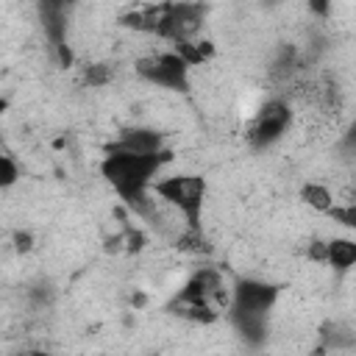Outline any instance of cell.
I'll list each match as a JSON object with an SVG mask.
<instances>
[{
	"label": "cell",
	"instance_id": "cell-9",
	"mask_svg": "<svg viewBox=\"0 0 356 356\" xmlns=\"http://www.w3.org/2000/svg\"><path fill=\"white\" fill-rule=\"evenodd\" d=\"M328 264L337 273L350 270L356 264V239H345V236L328 239Z\"/></svg>",
	"mask_w": 356,
	"mask_h": 356
},
{
	"label": "cell",
	"instance_id": "cell-21",
	"mask_svg": "<svg viewBox=\"0 0 356 356\" xmlns=\"http://www.w3.org/2000/svg\"><path fill=\"white\" fill-rule=\"evenodd\" d=\"M131 303H134V306H145V295H142V292H136V295L131 298Z\"/></svg>",
	"mask_w": 356,
	"mask_h": 356
},
{
	"label": "cell",
	"instance_id": "cell-10",
	"mask_svg": "<svg viewBox=\"0 0 356 356\" xmlns=\"http://www.w3.org/2000/svg\"><path fill=\"white\" fill-rule=\"evenodd\" d=\"M300 200H303L306 206H312L314 211H323V214H328V211L334 209V195H331V189L323 186V184H314V181H309V184L300 186Z\"/></svg>",
	"mask_w": 356,
	"mask_h": 356
},
{
	"label": "cell",
	"instance_id": "cell-22",
	"mask_svg": "<svg viewBox=\"0 0 356 356\" xmlns=\"http://www.w3.org/2000/svg\"><path fill=\"white\" fill-rule=\"evenodd\" d=\"M25 356H50V353H47V350H28Z\"/></svg>",
	"mask_w": 356,
	"mask_h": 356
},
{
	"label": "cell",
	"instance_id": "cell-6",
	"mask_svg": "<svg viewBox=\"0 0 356 356\" xmlns=\"http://www.w3.org/2000/svg\"><path fill=\"white\" fill-rule=\"evenodd\" d=\"M161 147V134L153 128H128L122 136L111 145H106V153H134V156H150L159 153Z\"/></svg>",
	"mask_w": 356,
	"mask_h": 356
},
{
	"label": "cell",
	"instance_id": "cell-7",
	"mask_svg": "<svg viewBox=\"0 0 356 356\" xmlns=\"http://www.w3.org/2000/svg\"><path fill=\"white\" fill-rule=\"evenodd\" d=\"M42 25H44V36L50 39L53 50H58L61 44H67V6L64 3H42Z\"/></svg>",
	"mask_w": 356,
	"mask_h": 356
},
{
	"label": "cell",
	"instance_id": "cell-14",
	"mask_svg": "<svg viewBox=\"0 0 356 356\" xmlns=\"http://www.w3.org/2000/svg\"><path fill=\"white\" fill-rule=\"evenodd\" d=\"M17 178H19V167L14 164V159L6 153V156H0V184L8 189L11 184H17Z\"/></svg>",
	"mask_w": 356,
	"mask_h": 356
},
{
	"label": "cell",
	"instance_id": "cell-2",
	"mask_svg": "<svg viewBox=\"0 0 356 356\" xmlns=\"http://www.w3.org/2000/svg\"><path fill=\"white\" fill-rule=\"evenodd\" d=\"M153 192L184 214L189 231H200V209H203V197H206L203 175H170V178L159 181L153 186Z\"/></svg>",
	"mask_w": 356,
	"mask_h": 356
},
{
	"label": "cell",
	"instance_id": "cell-19",
	"mask_svg": "<svg viewBox=\"0 0 356 356\" xmlns=\"http://www.w3.org/2000/svg\"><path fill=\"white\" fill-rule=\"evenodd\" d=\"M56 56H58L61 67H72V50H70V44H61V47L56 50Z\"/></svg>",
	"mask_w": 356,
	"mask_h": 356
},
{
	"label": "cell",
	"instance_id": "cell-20",
	"mask_svg": "<svg viewBox=\"0 0 356 356\" xmlns=\"http://www.w3.org/2000/svg\"><path fill=\"white\" fill-rule=\"evenodd\" d=\"M342 147H345V150H356V122H353L350 131L342 136Z\"/></svg>",
	"mask_w": 356,
	"mask_h": 356
},
{
	"label": "cell",
	"instance_id": "cell-11",
	"mask_svg": "<svg viewBox=\"0 0 356 356\" xmlns=\"http://www.w3.org/2000/svg\"><path fill=\"white\" fill-rule=\"evenodd\" d=\"M111 67L108 64H86L83 67V81L89 83V86H106L108 81H111Z\"/></svg>",
	"mask_w": 356,
	"mask_h": 356
},
{
	"label": "cell",
	"instance_id": "cell-8",
	"mask_svg": "<svg viewBox=\"0 0 356 356\" xmlns=\"http://www.w3.org/2000/svg\"><path fill=\"white\" fill-rule=\"evenodd\" d=\"M231 320L236 331L250 345H261L267 337V314H250V312H231Z\"/></svg>",
	"mask_w": 356,
	"mask_h": 356
},
{
	"label": "cell",
	"instance_id": "cell-17",
	"mask_svg": "<svg viewBox=\"0 0 356 356\" xmlns=\"http://www.w3.org/2000/svg\"><path fill=\"white\" fill-rule=\"evenodd\" d=\"M306 256H309L312 261H317V264H328V242L312 239L309 248H306Z\"/></svg>",
	"mask_w": 356,
	"mask_h": 356
},
{
	"label": "cell",
	"instance_id": "cell-3",
	"mask_svg": "<svg viewBox=\"0 0 356 356\" xmlns=\"http://www.w3.org/2000/svg\"><path fill=\"white\" fill-rule=\"evenodd\" d=\"M136 75L156 83V86L172 89V92H189V67L175 50L153 53V56L139 58L136 61Z\"/></svg>",
	"mask_w": 356,
	"mask_h": 356
},
{
	"label": "cell",
	"instance_id": "cell-15",
	"mask_svg": "<svg viewBox=\"0 0 356 356\" xmlns=\"http://www.w3.org/2000/svg\"><path fill=\"white\" fill-rule=\"evenodd\" d=\"M175 245H178L181 250H209V245H206V239H203L200 231H186L184 236H178Z\"/></svg>",
	"mask_w": 356,
	"mask_h": 356
},
{
	"label": "cell",
	"instance_id": "cell-16",
	"mask_svg": "<svg viewBox=\"0 0 356 356\" xmlns=\"http://www.w3.org/2000/svg\"><path fill=\"white\" fill-rule=\"evenodd\" d=\"M125 250L128 253H139L142 248H145V234L139 231V228H131V225H125Z\"/></svg>",
	"mask_w": 356,
	"mask_h": 356
},
{
	"label": "cell",
	"instance_id": "cell-5",
	"mask_svg": "<svg viewBox=\"0 0 356 356\" xmlns=\"http://www.w3.org/2000/svg\"><path fill=\"white\" fill-rule=\"evenodd\" d=\"M278 298V286L256 278H242L234 284L231 312H250V314H267Z\"/></svg>",
	"mask_w": 356,
	"mask_h": 356
},
{
	"label": "cell",
	"instance_id": "cell-13",
	"mask_svg": "<svg viewBox=\"0 0 356 356\" xmlns=\"http://www.w3.org/2000/svg\"><path fill=\"white\" fill-rule=\"evenodd\" d=\"M175 53L186 61V67H195L206 58V53L200 50V44H192V42H175Z\"/></svg>",
	"mask_w": 356,
	"mask_h": 356
},
{
	"label": "cell",
	"instance_id": "cell-12",
	"mask_svg": "<svg viewBox=\"0 0 356 356\" xmlns=\"http://www.w3.org/2000/svg\"><path fill=\"white\" fill-rule=\"evenodd\" d=\"M328 217H331L334 222H339V225L356 231V200H353V203H345V206H334V209L328 211Z\"/></svg>",
	"mask_w": 356,
	"mask_h": 356
},
{
	"label": "cell",
	"instance_id": "cell-1",
	"mask_svg": "<svg viewBox=\"0 0 356 356\" xmlns=\"http://www.w3.org/2000/svg\"><path fill=\"white\" fill-rule=\"evenodd\" d=\"M172 159L170 150H159V153H150V156H134V153H106L103 164H100V172L103 178L117 189V195L122 197V203L145 217V220H156L159 211H156V200L150 197L147 186H150V178L161 170V164H167Z\"/></svg>",
	"mask_w": 356,
	"mask_h": 356
},
{
	"label": "cell",
	"instance_id": "cell-18",
	"mask_svg": "<svg viewBox=\"0 0 356 356\" xmlns=\"http://www.w3.org/2000/svg\"><path fill=\"white\" fill-rule=\"evenodd\" d=\"M11 239H14V248H17V253H28V250L33 248V234H31V231H22V228H17V231L11 234Z\"/></svg>",
	"mask_w": 356,
	"mask_h": 356
},
{
	"label": "cell",
	"instance_id": "cell-4",
	"mask_svg": "<svg viewBox=\"0 0 356 356\" xmlns=\"http://www.w3.org/2000/svg\"><path fill=\"white\" fill-rule=\"evenodd\" d=\"M289 122H292V108L284 100H267L259 108V114L248 131V139L253 147H270L273 142H278L284 136Z\"/></svg>",
	"mask_w": 356,
	"mask_h": 356
}]
</instances>
